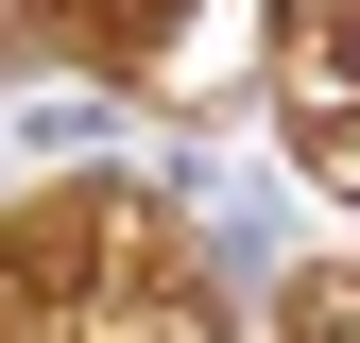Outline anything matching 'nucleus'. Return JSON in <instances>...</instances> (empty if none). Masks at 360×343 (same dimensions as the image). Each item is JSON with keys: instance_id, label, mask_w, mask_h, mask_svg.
Here are the masks:
<instances>
[{"instance_id": "1", "label": "nucleus", "mask_w": 360, "mask_h": 343, "mask_svg": "<svg viewBox=\"0 0 360 343\" xmlns=\"http://www.w3.org/2000/svg\"><path fill=\"white\" fill-rule=\"evenodd\" d=\"M292 343H360V275H309L292 292Z\"/></svg>"}]
</instances>
